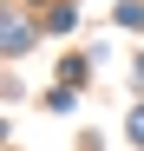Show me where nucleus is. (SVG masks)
Wrapping results in <instances>:
<instances>
[{
    "instance_id": "nucleus-1",
    "label": "nucleus",
    "mask_w": 144,
    "mask_h": 151,
    "mask_svg": "<svg viewBox=\"0 0 144 151\" xmlns=\"http://www.w3.org/2000/svg\"><path fill=\"white\" fill-rule=\"evenodd\" d=\"M131 132H138V138H144V112H138V118H131Z\"/></svg>"
}]
</instances>
